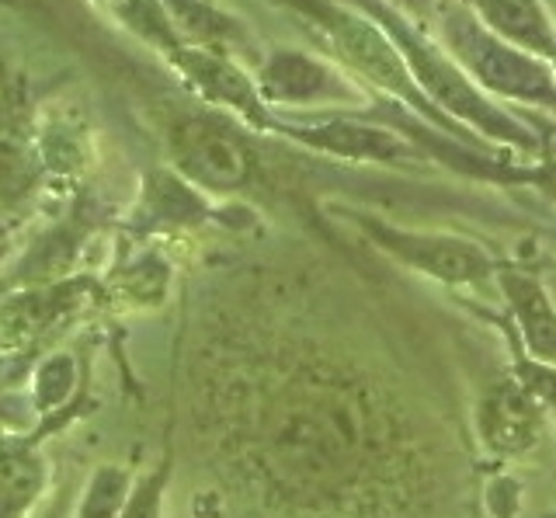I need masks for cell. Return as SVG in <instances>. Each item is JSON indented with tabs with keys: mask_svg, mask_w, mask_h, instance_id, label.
I'll list each match as a JSON object with an SVG mask.
<instances>
[{
	"mask_svg": "<svg viewBox=\"0 0 556 518\" xmlns=\"http://www.w3.org/2000/svg\"><path fill=\"white\" fill-rule=\"evenodd\" d=\"M387 414L362 383L309 366L282 383L257 428L265 477L289 497L327 505L369 473L387 453Z\"/></svg>",
	"mask_w": 556,
	"mask_h": 518,
	"instance_id": "obj_1",
	"label": "cell"
},
{
	"mask_svg": "<svg viewBox=\"0 0 556 518\" xmlns=\"http://www.w3.org/2000/svg\"><path fill=\"white\" fill-rule=\"evenodd\" d=\"M278 4L292 8L295 14H303L309 25H317L324 31V39L330 42V49H334L355 74L379 84L382 91L396 94L400 101H407L410 109L434 118V123H442V112L434 109L425 98V91L414 84L393 39L379 25L365 18V14L338 4V0H278Z\"/></svg>",
	"mask_w": 556,
	"mask_h": 518,
	"instance_id": "obj_2",
	"label": "cell"
},
{
	"mask_svg": "<svg viewBox=\"0 0 556 518\" xmlns=\"http://www.w3.org/2000/svg\"><path fill=\"white\" fill-rule=\"evenodd\" d=\"M358 4L376 11L379 28H387L390 36H393V46L400 49V56H404L410 77L421 80V91H425L428 101H439L442 109H448L452 115L466 118L469 126L486 132V136H494V140L529 147L526 129H521L518 123H511V118L504 115V112H497L491 101H486L473 88V84H469V77L463 74V66L445 60L439 49H431L421 36H417L414 28L404 25V18H400V14L372 4V0H358Z\"/></svg>",
	"mask_w": 556,
	"mask_h": 518,
	"instance_id": "obj_3",
	"label": "cell"
},
{
	"mask_svg": "<svg viewBox=\"0 0 556 518\" xmlns=\"http://www.w3.org/2000/svg\"><path fill=\"white\" fill-rule=\"evenodd\" d=\"M442 28L445 42L463 63V71L477 77L483 88L504 98L549 101V105H556V80L546 66L532 60L529 53H521V49L501 42L469 11H442Z\"/></svg>",
	"mask_w": 556,
	"mask_h": 518,
	"instance_id": "obj_4",
	"label": "cell"
},
{
	"mask_svg": "<svg viewBox=\"0 0 556 518\" xmlns=\"http://www.w3.org/2000/svg\"><path fill=\"white\" fill-rule=\"evenodd\" d=\"M174 167L205 192H240L254 181L257 157L251 143L213 112H191L174 118L167 129Z\"/></svg>",
	"mask_w": 556,
	"mask_h": 518,
	"instance_id": "obj_5",
	"label": "cell"
},
{
	"mask_svg": "<svg viewBox=\"0 0 556 518\" xmlns=\"http://www.w3.org/2000/svg\"><path fill=\"white\" fill-rule=\"evenodd\" d=\"M372 240L390 251L396 262H404L417 271L431 275V279L448 286H473L494 275L491 254L480 251L473 240L463 237H442V233H414V230H393L387 223L362 219Z\"/></svg>",
	"mask_w": 556,
	"mask_h": 518,
	"instance_id": "obj_6",
	"label": "cell"
},
{
	"mask_svg": "<svg viewBox=\"0 0 556 518\" xmlns=\"http://www.w3.org/2000/svg\"><path fill=\"white\" fill-rule=\"evenodd\" d=\"M546 401L526 379H501L480 401V439L494 456H526L546 428Z\"/></svg>",
	"mask_w": 556,
	"mask_h": 518,
	"instance_id": "obj_7",
	"label": "cell"
},
{
	"mask_svg": "<svg viewBox=\"0 0 556 518\" xmlns=\"http://www.w3.org/2000/svg\"><path fill=\"white\" fill-rule=\"evenodd\" d=\"M167 60L205 101L233 109L243 123H251L254 129L275 126V118L268 115V105L257 94V84L243 74L226 53H216V49H199V46H178Z\"/></svg>",
	"mask_w": 556,
	"mask_h": 518,
	"instance_id": "obj_8",
	"label": "cell"
},
{
	"mask_svg": "<svg viewBox=\"0 0 556 518\" xmlns=\"http://www.w3.org/2000/svg\"><path fill=\"white\" fill-rule=\"evenodd\" d=\"M257 94L265 105H320L355 98L352 84L303 49H271L257 66Z\"/></svg>",
	"mask_w": 556,
	"mask_h": 518,
	"instance_id": "obj_9",
	"label": "cell"
},
{
	"mask_svg": "<svg viewBox=\"0 0 556 518\" xmlns=\"http://www.w3.org/2000/svg\"><path fill=\"white\" fill-rule=\"evenodd\" d=\"M271 129H282L289 132L292 140H300L313 150H324V153H338V157H352V161H407L410 157V147L404 140H396L390 129H372V126H358V123H348V118H334V123H324V126H286V123H275Z\"/></svg>",
	"mask_w": 556,
	"mask_h": 518,
	"instance_id": "obj_10",
	"label": "cell"
},
{
	"mask_svg": "<svg viewBox=\"0 0 556 518\" xmlns=\"http://www.w3.org/2000/svg\"><path fill=\"white\" fill-rule=\"evenodd\" d=\"M497 279L518 320L526 349L539 366L556 369V306L546 296V289L526 271H497Z\"/></svg>",
	"mask_w": 556,
	"mask_h": 518,
	"instance_id": "obj_11",
	"label": "cell"
},
{
	"mask_svg": "<svg viewBox=\"0 0 556 518\" xmlns=\"http://www.w3.org/2000/svg\"><path fill=\"white\" fill-rule=\"evenodd\" d=\"M480 25L532 53L556 56V36L539 0H466Z\"/></svg>",
	"mask_w": 556,
	"mask_h": 518,
	"instance_id": "obj_12",
	"label": "cell"
},
{
	"mask_svg": "<svg viewBox=\"0 0 556 518\" xmlns=\"http://www.w3.org/2000/svg\"><path fill=\"white\" fill-rule=\"evenodd\" d=\"M161 4H164L167 22L181 46H199V49L226 53L230 46L248 42V28H243L233 14L208 4V0H161Z\"/></svg>",
	"mask_w": 556,
	"mask_h": 518,
	"instance_id": "obj_13",
	"label": "cell"
},
{
	"mask_svg": "<svg viewBox=\"0 0 556 518\" xmlns=\"http://www.w3.org/2000/svg\"><path fill=\"white\" fill-rule=\"evenodd\" d=\"M42 463L28 445H0V518H22L39 497Z\"/></svg>",
	"mask_w": 556,
	"mask_h": 518,
	"instance_id": "obj_14",
	"label": "cell"
},
{
	"mask_svg": "<svg viewBox=\"0 0 556 518\" xmlns=\"http://www.w3.org/2000/svg\"><path fill=\"white\" fill-rule=\"evenodd\" d=\"M122 501H126V473L118 470H98L87 491L80 518H115Z\"/></svg>",
	"mask_w": 556,
	"mask_h": 518,
	"instance_id": "obj_15",
	"label": "cell"
},
{
	"mask_svg": "<svg viewBox=\"0 0 556 518\" xmlns=\"http://www.w3.org/2000/svg\"><path fill=\"white\" fill-rule=\"evenodd\" d=\"M164 480H167V466H161L153 477L139 483V491L122 511V518H161V494H164Z\"/></svg>",
	"mask_w": 556,
	"mask_h": 518,
	"instance_id": "obj_16",
	"label": "cell"
},
{
	"mask_svg": "<svg viewBox=\"0 0 556 518\" xmlns=\"http://www.w3.org/2000/svg\"><path fill=\"white\" fill-rule=\"evenodd\" d=\"M400 8H407L410 14H417V18H428V14H434V0H396Z\"/></svg>",
	"mask_w": 556,
	"mask_h": 518,
	"instance_id": "obj_17",
	"label": "cell"
},
{
	"mask_svg": "<svg viewBox=\"0 0 556 518\" xmlns=\"http://www.w3.org/2000/svg\"><path fill=\"white\" fill-rule=\"evenodd\" d=\"M104 4H112V0H104Z\"/></svg>",
	"mask_w": 556,
	"mask_h": 518,
	"instance_id": "obj_18",
	"label": "cell"
}]
</instances>
